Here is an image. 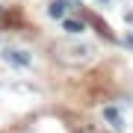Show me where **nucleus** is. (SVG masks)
I'll list each match as a JSON object with an SVG mask.
<instances>
[{
    "instance_id": "nucleus-1",
    "label": "nucleus",
    "mask_w": 133,
    "mask_h": 133,
    "mask_svg": "<svg viewBox=\"0 0 133 133\" xmlns=\"http://www.w3.org/2000/svg\"><path fill=\"white\" fill-rule=\"evenodd\" d=\"M53 56L65 65H83L95 56V48L92 44H80V42H59L53 44Z\"/></svg>"
},
{
    "instance_id": "nucleus-3",
    "label": "nucleus",
    "mask_w": 133,
    "mask_h": 133,
    "mask_svg": "<svg viewBox=\"0 0 133 133\" xmlns=\"http://www.w3.org/2000/svg\"><path fill=\"white\" fill-rule=\"evenodd\" d=\"M62 30H65L68 36H80L83 30H86V24L77 21V18H62Z\"/></svg>"
},
{
    "instance_id": "nucleus-2",
    "label": "nucleus",
    "mask_w": 133,
    "mask_h": 133,
    "mask_svg": "<svg viewBox=\"0 0 133 133\" xmlns=\"http://www.w3.org/2000/svg\"><path fill=\"white\" fill-rule=\"evenodd\" d=\"M3 59L9 62V65H18V68H27L30 62H33L27 50H18V48H6V50H3Z\"/></svg>"
},
{
    "instance_id": "nucleus-6",
    "label": "nucleus",
    "mask_w": 133,
    "mask_h": 133,
    "mask_svg": "<svg viewBox=\"0 0 133 133\" xmlns=\"http://www.w3.org/2000/svg\"><path fill=\"white\" fill-rule=\"evenodd\" d=\"M101 3H107V0H101Z\"/></svg>"
},
{
    "instance_id": "nucleus-5",
    "label": "nucleus",
    "mask_w": 133,
    "mask_h": 133,
    "mask_svg": "<svg viewBox=\"0 0 133 133\" xmlns=\"http://www.w3.org/2000/svg\"><path fill=\"white\" fill-rule=\"evenodd\" d=\"M104 115L112 121V127H115V130H121V127H124V124H121V115H118V109H115V107H107V109H104Z\"/></svg>"
},
{
    "instance_id": "nucleus-4",
    "label": "nucleus",
    "mask_w": 133,
    "mask_h": 133,
    "mask_svg": "<svg viewBox=\"0 0 133 133\" xmlns=\"http://www.w3.org/2000/svg\"><path fill=\"white\" fill-rule=\"evenodd\" d=\"M65 12H68V0H53V3L48 6V15H50V18H65Z\"/></svg>"
}]
</instances>
